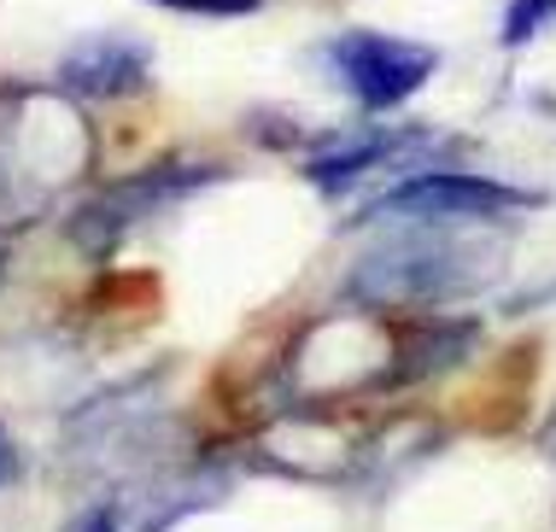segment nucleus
<instances>
[{
	"instance_id": "f03ea898",
	"label": "nucleus",
	"mask_w": 556,
	"mask_h": 532,
	"mask_svg": "<svg viewBox=\"0 0 556 532\" xmlns=\"http://www.w3.org/2000/svg\"><path fill=\"white\" fill-rule=\"evenodd\" d=\"M223 176H229V164H217V159H159L135 176H117L71 211V246L83 257H106V252L124 246L141 223L164 217L170 205L205 193Z\"/></svg>"
},
{
	"instance_id": "423d86ee",
	"label": "nucleus",
	"mask_w": 556,
	"mask_h": 532,
	"mask_svg": "<svg viewBox=\"0 0 556 532\" xmlns=\"http://www.w3.org/2000/svg\"><path fill=\"white\" fill-rule=\"evenodd\" d=\"M410 147H428V129H369V135H357V141H345V147L317 152V159L305 164V176L317 181L323 193H345L357 176L399 164Z\"/></svg>"
},
{
	"instance_id": "1a4fd4ad",
	"label": "nucleus",
	"mask_w": 556,
	"mask_h": 532,
	"mask_svg": "<svg viewBox=\"0 0 556 532\" xmlns=\"http://www.w3.org/2000/svg\"><path fill=\"white\" fill-rule=\"evenodd\" d=\"M18 474H24V451L12 445V433H7V428H0V492H7V485L18 480Z\"/></svg>"
},
{
	"instance_id": "20e7f679",
	"label": "nucleus",
	"mask_w": 556,
	"mask_h": 532,
	"mask_svg": "<svg viewBox=\"0 0 556 532\" xmlns=\"http://www.w3.org/2000/svg\"><path fill=\"white\" fill-rule=\"evenodd\" d=\"M328 65H334L340 88L352 94L364 112H393L410 94H422L440 71V48L428 41H404L381 36V29H345L328 41Z\"/></svg>"
},
{
	"instance_id": "39448f33",
	"label": "nucleus",
	"mask_w": 556,
	"mask_h": 532,
	"mask_svg": "<svg viewBox=\"0 0 556 532\" xmlns=\"http://www.w3.org/2000/svg\"><path fill=\"white\" fill-rule=\"evenodd\" d=\"M147 65H153V48L141 36H117V29H100V36H83L77 48L59 59V83L77 100L100 105V100H129L147 88Z\"/></svg>"
},
{
	"instance_id": "f257e3e1",
	"label": "nucleus",
	"mask_w": 556,
	"mask_h": 532,
	"mask_svg": "<svg viewBox=\"0 0 556 532\" xmlns=\"http://www.w3.org/2000/svg\"><path fill=\"white\" fill-rule=\"evenodd\" d=\"M498 276V246L463 228L404 223L393 240L357 257L345 299L357 311H433V304L469 299Z\"/></svg>"
},
{
	"instance_id": "9d476101",
	"label": "nucleus",
	"mask_w": 556,
	"mask_h": 532,
	"mask_svg": "<svg viewBox=\"0 0 556 532\" xmlns=\"http://www.w3.org/2000/svg\"><path fill=\"white\" fill-rule=\"evenodd\" d=\"M539 445H545V456H556V409H551V421H545V433H539Z\"/></svg>"
},
{
	"instance_id": "6e6552de",
	"label": "nucleus",
	"mask_w": 556,
	"mask_h": 532,
	"mask_svg": "<svg viewBox=\"0 0 556 532\" xmlns=\"http://www.w3.org/2000/svg\"><path fill=\"white\" fill-rule=\"evenodd\" d=\"M164 12H188V18H247V12H258L264 0H153Z\"/></svg>"
},
{
	"instance_id": "0eeeda50",
	"label": "nucleus",
	"mask_w": 556,
	"mask_h": 532,
	"mask_svg": "<svg viewBox=\"0 0 556 532\" xmlns=\"http://www.w3.org/2000/svg\"><path fill=\"white\" fill-rule=\"evenodd\" d=\"M551 18H556V0H509V12H504V48L533 41Z\"/></svg>"
},
{
	"instance_id": "7ed1b4c3",
	"label": "nucleus",
	"mask_w": 556,
	"mask_h": 532,
	"mask_svg": "<svg viewBox=\"0 0 556 532\" xmlns=\"http://www.w3.org/2000/svg\"><path fill=\"white\" fill-rule=\"evenodd\" d=\"M545 205L528 188H504L486 176H463V170H428L399 181L393 193L369 205V223H428V228H475V223H504L521 211Z\"/></svg>"
}]
</instances>
